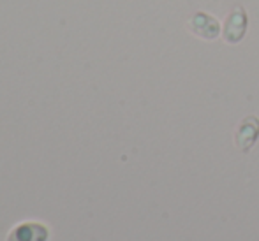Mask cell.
Masks as SVG:
<instances>
[{"instance_id": "6da1fadb", "label": "cell", "mask_w": 259, "mask_h": 241, "mask_svg": "<svg viewBox=\"0 0 259 241\" xmlns=\"http://www.w3.org/2000/svg\"><path fill=\"white\" fill-rule=\"evenodd\" d=\"M187 28L199 39L213 41L221 34V23L208 13H196L187 20Z\"/></svg>"}, {"instance_id": "7a4b0ae2", "label": "cell", "mask_w": 259, "mask_h": 241, "mask_svg": "<svg viewBox=\"0 0 259 241\" xmlns=\"http://www.w3.org/2000/svg\"><path fill=\"white\" fill-rule=\"evenodd\" d=\"M247 32V13L243 7H236L228 14L224 23V41L228 44H238Z\"/></svg>"}, {"instance_id": "3957f363", "label": "cell", "mask_w": 259, "mask_h": 241, "mask_svg": "<svg viewBox=\"0 0 259 241\" xmlns=\"http://www.w3.org/2000/svg\"><path fill=\"white\" fill-rule=\"evenodd\" d=\"M259 137V120L256 116H247L242 120L235 132V143L242 152H249Z\"/></svg>"}, {"instance_id": "277c9868", "label": "cell", "mask_w": 259, "mask_h": 241, "mask_svg": "<svg viewBox=\"0 0 259 241\" xmlns=\"http://www.w3.org/2000/svg\"><path fill=\"white\" fill-rule=\"evenodd\" d=\"M48 231L39 224H21L9 234V241H46Z\"/></svg>"}]
</instances>
